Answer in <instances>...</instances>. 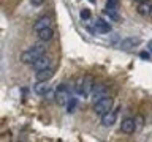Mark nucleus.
I'll use <instances>...</instances> for the list:
<instances>
[{
  "instance_id": "nucleus-11",
  "label": "nucleus",
  "mask_w": 152,
  "mask_h": 142,
  "mask_svg": "<svg viewBox=\"0 0 152 142\" xmlns=\"http://www.w3.org/2000/svg\"><path fill=\"white\" fill-rule=\"evenodd\" d=\"M51 90V85L46 82V80H37V85H35V93L37 95H41V96H45V95Z\"/></svg>"
},
{
  "instance_id": "nucleus-1",
  "label": "nucleus",
  "mask_w": 152,
  "mask_h": 142,
  "mask_svg": "<svg viewBox=\"0 0 152 142\" xmlns=\"http://www.w3.org/2000/svg\"><path fill=\"white\" fill-rule=\"evenodd\" d=\"M46 54V49L43 44H37V46H32L30 49L24 51L21 54V62L24 65H33L35 62L40 59V57H43Z\"/></svg>"
},
{
  "instance_id": "nucleus-20",
  "label": "nucleus",
  "mask_w": 152,
  "mask_h": 142,
  "mask_svg": "<svg viewBox=\"0 0 152 142\" xmlns=\"http://www.w3.org/2000/svg\"><path fill=\"white\" fill-rule=\"evenodd\" d=\"M135 123H136V126L141 128V126H142V117H136V118H135Z\"/></svg>"
},
{
  "instance_id": "nucleus-17",
  "label": "nucleus",
  "mask_w": 152,
  "mask_h": 142,
  "mask_svg": "<svg viewBox=\"0 0 152 142\" xmlns=\"http://www.w3.org/2000/svg\"><path fill=\"white\" fill-rule=\"evenodd\" d=\"M90 9H81V19H84V21H87V19H90Z\"/></svg>"
},
{
  "instance_id": "nucleus-19",
  "label": "nucleus",
  "mask_w": 152,
  "mask_h": 142,
  "mask_svg": "<svg viewBox=\"0 0 152 142\" xmlns=\"http://www.w3.org/2000/svg\"><path fill=\"white\" fill-rule=\"evenodd\" d=\"M106 13L109 14V16H111L113 19H116V21H119V14L116 13V11H113L111 8H106Z\"/></svg>"
},
{
  "instance_id": "nucleus-6",
  "label": "nucleus",
  "mask_w": 152,
  "mask_h": 142,
  "mask_svg": "<svg viewBox=\"0 0 152 142\" xmlns=\"http://www.w3.org/2000/svg\"><path fill=\"white\" fill-rule=\"evenodd\" d=\"M100 117H102V125L103 126H111V125H114V122H116V118H117V112L109 109L108 112H104L103 115H100Z\"/></svg>"
},
{
  "instance_id": "nucleus-7",
  "label": "nucleus",
  "mask_w": 152,
  "mask_h": 142,
  "mask_svg": "<svg viewBox=\"0 0 152 142\" xmlns=\"http://www.w3.org/2000/svg\"><path fill=\"white\" fill-rule=\"evenodd\" d=\"M140 38L138 36H127L125 40H124L122 43H121V47L124 51H128V49H133V47H136L138 44H140Z\"/></svg>"
},
{
  "instance_id": "nucleus-13",
  "label": "nucleus",
  "mask_w": 152,
  "mask_h": 142,
  "mask_svg": "<svg viewBox=\"0 0 152 142\" xmlns=\"http://www.w3.org/2000/svg\"><path fill=\"white\" fill-rule=\"evenodd\" d=\"M95 30L100 32V33H109L111 32V25H109L104 19H98V21L95 22Z\"/></svg>"
},
{
  "instance_id": "nucleus-24",
  "label": "nucleus",
  "mask_w": 152,
  "mask_h": 142,
  "mask_svg": "<svg viewBox=\"0 0 152 142\" xmlns=\"http://www.w3.org/2000/svg\"><path fill=\"white\" fill-rule=\"evenodd\" d=\"M135 2H138V3H144V2H147V0H135Z\"/></svg>"
},
{
  "instance_id": "nucleus-8",
  "label": "nucleus",
  "mask_w": 152,
  "mask_h": 142,
  "mask_svg": "<svg viewBox=\"0 0 152 142\" xmlns=\"http://www.w3.org/2000/svg\"><path fill=\"white\" fill-rule=\"evenodd\" d=\"M32 66H33V70H35V71L46 70V68H49V66H51V59H49V57H48V55L45 54L43 57H40V59H38V60H37V62H35V63H33Z\"/></svg>"
},
{
  "instance_id": "nucleus-10",
  "label": "nucleus",
  "mask_w": 152,
  "mask_h": 142,
  "mask_svg": "<svg viewBox=\"0 0 152 142\" xmlns=\"http://www.w3.org/2000/svg\"><path fill=\"white\" fill-rule=\"evenodd\" d=\"M135 128H136V123L133 118H125V120L121 123V131L125 133V134H132V133L135 131Z\"/></svg>"
},
{
  "instance_id": "nucleus-15",
  "label": "nucleus",
  "mask_w": 152,
  "mask_h": 142,
  "mask_svg": "<svg viewBox=\"0 0 152 142\" xmlns=\"http://www.w3.org/2000/svg\"><path fill=\"white\" fill-rule=\"evenodd\" d=\"M138 13L140 14H142V16H146V14H149V13H152V7L147 2H144V3H140L138 5Z\"/></svg>"
},
{
  "instance_id": "nucleus-16",
  "label": "nucleus",
  "mask_w": 152,
  "mask_h": 142,
  "mask_svg": "<svg viewBox=\"0 0 152 142\" xmlns=\"http://www.w3.org/2000/svg\"><path fill=\"white\" fill-rule=\"evenodd\" d=\"M75 107H76V98H70L68 103H66V111H68V112H73Z\"/></svg>"
},
{
  "instance_id": "nucleus-2",
  "label": "nucleus",
  "mask_w": 152,
  "mask_h": 142,
  "mask_svg": "<svg viewBox=\"0 0 152 142\" xmlns=\"http://www.w3.org/2000/svg\"><path fill=\"white\" fill-rule=\"evenodd\" d=\"M94 90V79L90 76H86L78 82V87H76V92L83 96H89V93Z\"/></svg>"
},
{
  "instance_id": "nucleus-3",
  "label": "nucleus",
  "mask_w": 152,
  "mask_h": 142,
  "mask_svg": "<svg viewBox=\"0 0 152 142\" xmlns=\"http://www.w3.org/2000/svg\"><path fill=\"white\" fill-rule=\"evenodd\" d=\"M113 106V99L109 96H104L102 99H98V101H95L94 104V112L98 114V115H103L104 112H108L109 109H111Z\"/></svg>"
},
{
  "instance_id": "nucleus-4",
  "label": "nucleus",
  "mask_w": 152,
  "mask_h": 142,
  "mask_svg": "<svg viewBox=\"0 0 152 142\" xmlns=\"http://www.w3.org/2000/svg\"><path fill=\"white\" fill-rule=\"evenodd\" d=\"M68 90H66V85L65 84H60L59 87L56 88V103L59 104V106H65L66 103H68Z\"/></svg>"
},
{
  "instance_id": "nucleus-22",
  "label": "nucleus",
  "mask_w": 152,
  "mask_h": 142,
  "mask_svg": "<svg viewBox=\"0 0 152 142\" xmlns=\"http://www.w3.org/2000/svg\"><path fill=\"white\" fill-rule=\"evenodd\" d=\"M30 2H32L33 5H41L43 2H45V0H30Z\"/></svg>"
},
{
  "instance_id": "nucleus-21",
  "label": "nucleus",
  "mask_w": 152,
  "mask_h": 142,
  "mask_svg": "<svg viewBox=\"0 0 152 142\" xmlns=\"http://www.w3.org/2000/svg\"><path fill=\"white\" fill-rule=\"evenodd\" d=\"M141 59H144V60H147V59H149V52H141Z\"/></svg>"
},
{
  "instance_id": "nucleus-23",
  "label": "nucleus",
  "mask_w": 152,
  "mask_h": 142,
  "mask_svg": "<svg viewBox=\"0 0 152 142\" xmlns=\"http://www.w3.org/2000/svg\"><path fill=\"white\" fill-rule=\"evenodd\" d=\"M147 47H149V51H151V52H152V40H151V41H149V44H147Z\"/></svg>"
},
{
  "instance_id": "nucleus-14",
  "label": "nucleus",
  "mask_w": 152,
  "mask_h": 142,
  "mask_svg": "<svg viewBox=\"0 0 152 142\" xmlns=\"http://www.w3.org/2000/svg\"><path fill=\"white\" fill-rule=\"evenodd\" d=\"M38 33V38H40L41 41H51L52 40V36H54V32H52V28L51 27H46V28H43V30L40 32H37Z\"/></svg>"
},
{
  "instance_id": "nucleus-18",
  "label": "nucleus",
  "mask_w": 152,
  "mask_h": 142,
  "mask_svg": "<svg viewBox=\"0 0 152 142\" xmlns=\"http://www.w3.org/2000/svg\"><path fill=\"white\" fill-rule=\"evenodd\" d=\"M117 5H119V0H108V2H106V8L114 9V8H117Z\"/></svg>"
},
{
  "instance_id": "nucleus-9",
  "label": "nucleus",
  "mask_w": 152,
  "mask_h": 142,
  "mask_svg": "<svg viewBox=\"0 0 152 142\" xmlns=\"http://www.w3.org/2000/svg\"><path fill=\"white\" fill-rule=\"evenodd\" d=\"M51 22H52V19L49 16H41L35 24H33V30L40 32V30H43V28H46V27H51Z\"/></svg>"
},
{
  "instance_id": "nucleus-12",
  "label": "nucleus",
  "mask_w": 152,
  "mask_h": 142,
  "mask_svg": "<svg viewBox=\"0 0 152 142\" xmlns=\"http://www.w3.org/2000/svg\"><path fill=\"white\" fill-rule=\"evenodd\" d=\"M54 76V70L52 68H46V70H40L35 73V79L37 80H48Z\"/></svg>"
},
{
  "instance_id": "nucleus-5",
  "label": "nucleus",
  "mask_w": 152,
  "mask_h": 142,
  "mask_svg": "<svg viewBox=\"0 0 152 142\" xmlns=\"http://www.w3.org/2000/svg\"><path fill=\"white\" fill-rule=\"evenodd\" d=\"M104 96H108V87H104V85H102V84L94 85V90H92L94 101H98V99H102Z\"/></svg>"
},
{
  "instance_id": "nucleus-25",
  "label": "nucleus",
  "mask_w": 152,
  "mask_h": 142,
  "mask_svg": "<svg viewBox=\"0 0 152 142\" xmlns=\"http://www.w3.org/2000/svg\"><path fill=\"white\" fill-rule=\"evenodd\" d=\"M90 2H92V3H95V0H90Z\"/></svg>"
}]
</instances>
